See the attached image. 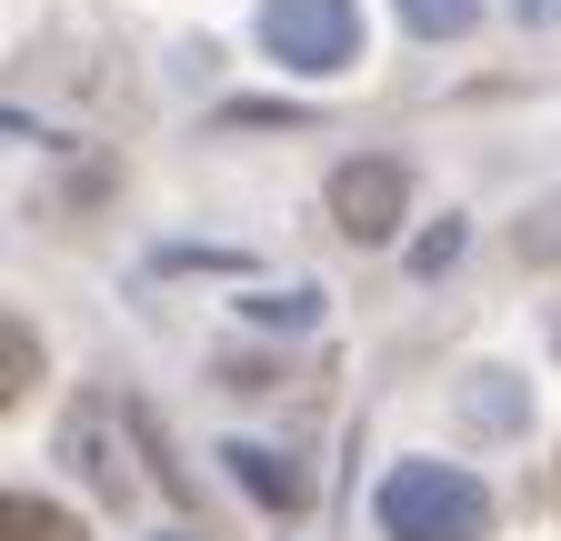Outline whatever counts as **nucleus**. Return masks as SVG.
Instances as JSON below:
<instances>
[{
	"label": "nucleus",
	"mask_w": 561,
	"mask_h": 541,
	"mask_svg": "<svg viewBox=\"0 0 561 541\" xmlns=\"http://www.w3.org/2000/svg\"><path fill=\"white\" fill-rule=\"evenodd\" d=\"M261 41L280 71H301V81H331L362 60V11L351 0H261Z\"/></svg>",
	"instance_id": "2"
},
{
	"label": "nucleus",
	"mask_w": 561,
	"mask_h": 541,
	"mask_svg": "<svg viewBox=\"0 0 561 541\" xmlns=\"http://www.w3.org/2000/svg\"><path fill=\"white\" fill-rule=\"evenodd\" d=\"M401 211H411V171H401V161H341V171H331V221H341L351 241H391Z\"/></svg>",
	"instance_id": "3"
},
{
	"label": "nucleus",
	"mask_w": 561,
	"mask_h": 541,
	"mask_svg": "<svg viewBox=\"0 0 561 541\" xmlns=\"http://www.w3.org/2000/svg\"><path fill=\"white\" fill-rule=\"evenodd\" d=\"M401 21H411L421 41H461V31L481 21V0H401Z\"/></svg>",
	"instance_id": "6"
},
{
	"label": "nucleus",
	"mask_w": 561,
	"mask_h": 541,
	"mask_svg": "<svg viewBox=\"0 0 561 541\" xmlns=\"http://www.w3.org/2000/svg\"><path fill=\"white\" fill-rule=\"evenodd\" d=\"M512 21H522V31H551V21H561V0H512Z\"/></svg>",
	"instance_id": "7"
},
{
	"label": "nucleus",
	"mask_w": 561,
	"mask_h": 541,
	"mask_svg": "<svg viewBox=\"0 0 561 541\" xmlns=\"http://www.w3.org/2000/svg\"><path fill=\"white\" fill-rule=\"evenodd\" d=\"M221 461H231V482H241V492H251L261 511H301V502H311V482H301V461H280L271 441H231Z\"/></svg>",
	"instance_id": "4"
},
{
	"label": "nucleus",
	"mask_w": 561,
	"mask_h": 541,
	"mask_svg": "<svg viewBox=\"0 0 561 541\" xmlns=\"http://www.w3.org/2000/svg\"><path fill=\"white\" fill-rule=\"evenodd\" d=\"M371 511H381V541H481L491 531V492L461 461H391Z\"/></svg>",
	"instance_id": "1"
},
{
	"label": "nucleus",
	"mask_w": 561,
	"mask_h": 541,
	"mask_svg": "<svg viewBox=\"0 0 561 541\" xmlns=\"http://www.w3.org/2000/svg\"><path fill=\"white\" fill-rule=\"evenodd\" d=\"M0 541H91V531L70 521L60 502H31V492H11V511H0Z\"/></svg>",
	"instance_id": "5"
}]
</instances>
